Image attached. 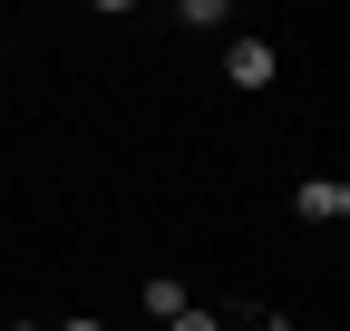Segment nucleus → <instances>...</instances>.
Instances as JSON below:
<instances>
[{"mask_svg": "<svg viewBox=\"0 0 350 331\" xmlns=\"http://www.w3.org/2000/svg\"><path fill=\"white\" fill-rule=\"evenodd\" d=\"M59 331H98V321H59Z\"/></svg>", "mask_w": 350, "mask_h": 331, "instance_id": "4", "label": "nucleus"}, {"mask_svg": "<svg viewBox=\"0 0 350 331\" xmlns=\"http://www.w3.org/2000/svg\"><path fill=\"white\" fill-rule=\"evenodd\" d=\"M292 204H301L312 224H340V215H350V185H340V176H312V185L292 195Z\"/></svg>", "mask_w": 350, "mask_h": 331, "instance_id": "2", "label": "nucleus"}, {"mask_svg": "<svg viewBox=\"0 0 350 331\" xmlns=\"http://www.w3.org/2000/svg\"><path fill=\"white\" fill-rule=\"evenodd\" d=\"M165 331H224V321H214V312H195V302H185V312H175V321H165Z\"/></svg>", "mask_w": 350, "mask_h": 331, "instance_id": "3", "label": "nucleus"}, {"mask_svg": "<svg viewBox=\"0 0 350 331\" xmlns=\"http://www.w3.org/2000/svg\"><path fill=\"white\" fill-rule=\"evenodd\" d=\"M20 331H39V321H20Z\"/></svg>", "mask_w": 350, "mask_h": 331, "instance_id": "5", "label": "nucleus"}, {"mask_svg": "<svg viewBox=\"0 0 350 331\" xmlns=\"http://www.w3.org/2000/svg\"><path fill=\"white\" fill-rule=\"evenodd\" d=\"M273 39H234V59H224V78H234V88H273Z\"/></svg>", "mask_w": 350, "mask_h": 331, "instance_id": "1", "label": "nucleus"}]
</instances>
